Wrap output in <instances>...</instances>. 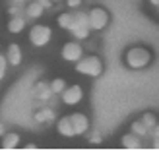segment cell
I'll use <instances>...</instances> for the list:
<instances>
[{
  "instance_id": "1",
  "label": "cell",
  "mask_w": 159,
  "mask_h": 151,
  "mask_svg": "<svg viewBox=\"0 0 159 151\" xmlns=\"http://www.w3.org/2000/svg\"><path fill=\"white\" fill-rule=\"evenodd\" d=\"M152 60H153L152 51L146 49V47H140V45L130 47V49L124 52V62L130 70H142V68L152 64Z\"/></svg>"
},
{
  "instance_id": "2",
  "label": "cell",
  "mask_w": 159,
  "mask_h": 151,
  "mask_svg": "<svg viewBox=\"0 0 159 151\" xmlns=\"http://www.w3.org/2000/svg\"><path fill=\"white\" fill-rule=\"evenodd\" d=\"M76 72L89 76V78H99L103 74V60L97 54H89V56H82L76 62Z\"/></svg>"
},
{
  "instance_id": "3",
  "label": "cell",
  "mask_w": 159,
  "mask_h": 151,
  "mask_svg": "<svg viewBox=\"0 0 159 151\" xmlns=\"http://www.w3.org/2000/svg\"><path fill=\"white\" fill-rule=\"evenodd\" d=\"M70 33H72L76 39H87L89 37V31H91V25H89V16L85 12H76L74 14V21L70 25Z\"/></svg>"
},
{
  "instance_id": "4",
  "label": "cell",
  "mask_w": 159,
  "mask_h": 151,
  "mask_svg": "<svg viewBox=\"0 0 159 151\" xmlns=\"http://www.w3.org/2000/svg\"><path fill=\"white\" fill-rule=\"evenodd\" d=\"M87 16H89V25L93 31H101V29H105L109 25V21H111V16L109 12L105 10V8H91L89 12H87Z\"/></svg>"
},
{
  "instance_id": "5",
  "label": "cell",
  "mask_w": 159,
  "mask_h": 151,
  "mask_svg": "<svg viewBox=\"0 0 159 151\" xmlns=\"http://www.w3.org/2000/svg\"><path fill=\"white\" fill-rule=\"evenodd\" d=\"M51 37H52V31L49 25H39L37 23L29 29V41L33 47H45L51 41Z\"/></svg>"
},
{
  "instance_id": "6",
  "label": "cell",
  "mask_w": 159,
  "mask_h": 151,
  "mask_svg": "<svg viewBox=\"0 0 159 151\" xmlns=\"http://www.w3.org/2000/svg\"><path fill=\"white\" fill-rule=\"evenodd\" d=\"M84 56V47L80 45L78 41H70L66 43L64 47H62V58H64L66 62H76Z\"/></svg>"
},
{
  "instance_id": "7",
  "label": "cell",
  "mask_w": 159,
  "mask_h": 151,
  "mask_svg": "<svg viewBox=\"0 0 159 151\" xmlns=\"http://www.w3.org/2000/svg\"><path fill=\"white\" fill-rule=\"evenodd\" d=\"M60 97L64 105H78L84 99V89H82V85H70L60 93Z\"/></svg>"
},
{
  "instance_id": "8",
  "label": "cell",
  "mask_w": 159,
  "mask_h": 151,
  "mask_svg": "<svg viewBox=\"0 0 159 151\" xmlns=\"http://www.w3.org/2000/svg\"><path fill=\"white\" fill-rule=\"evenodd\" d=\"M72 118V124H74V130H76V136H84V134L89 130V118L82 113H74L70 114Z\"/></svg>"
},
{
  "instance_id": "9",
  "label": "cell",
  "mask_w": 159,
  "mask_h": 151,
  "mask_svg": "<svg viewBox=\"0 0 159 151\" xmlns=\"http://www.w3.org/2000/svg\"><path fill=\"white\" fill-rule=\"evenodd\" d=\"M142 140H144V138H140L138 134L128 132V134H124V136H122L120 144H122L124 149H142Z\"/></svg>"
},
{
  "instance_id": "10",
  "label": "cell",
  "mask_w": 159,
  "mask_h": 151,
  "mask_svg": "<svg viewBox=\"0 0 159 151\" xmlns=\"http://www.w3.org/2000/svg\"><path fill=\"white\" fill-rule=\"evenodd\" d=\"M57 130L58 134H62V136H66V138H72L76 136V130H74V124H72V118L70 116H62L58 124H57Z\"/></svg>"
},
{
  "instance_id": "11",
  "label": "cell",
  "mask_w": 159,
  "mask_h": 151,
  "mask_svg": "<svg viewBox=\"0 0 159 151\" xmlns=\"http://www.w3.org/2000/svg\"><path fill=\"white\" fill-rule=\"evenodd\" d=\"M6 58H8V64L10 66H20L21 64V51H20V45H8V52H6Z\"/></svg>"
},
{
  "instance_id": "12",
  "label": "cell",
  "mask_w": 159,
  "mask_h": 151,
  "mask_svg": "<svg viewBox=\"0 0 159 151\" xmlns=\"http://www.w3.org/2000/svg\"><path fill=\"white\" fill-rule=\"evenodd\" d=\"M35 95L41 101H47V99H51L52 97V87H51V83H45V82H39L37 85H35Z\"/></svg>"
},
{
  "instance_id": "13",
  "label": "cell",
  "mask_w": 159,
  "mask_h": 151,
  "mask_svg": "<svg viewBox=\"0 0 159 151\" xmlns=\"http://www.w3.org/2000/svg\"><path fill=\"white\" fill-rule=\"evenodd\" d=\"M23 27H25V20L20 18V16H14V18L8 21V31H10V33H14V35L21 33Z\"/></svg>"
},
{
  "instance_id": "14",
  "label": "cell",
  "mask_w": 159,
  "mask_h": 151,
  "mask_svg": "<svg viewBox=\"0 0 159 151\" xmlns=\"http://www.w3.org/2000/svg\"><path fill=\"white\" fill-rule=\"evenodd\" d=\"M45 10H47V8H45V6L37 0V2H29V6L25 8V14L29 16V18L37 20V18H41V14H43Z\"/></svg>"
},
{
  "instance_id": "15",
  "label": "cell",
  "mask_w": 159,
  "mask_h": 151,
  "mask_svg": "<svg viewBox=\"0 0 159 151\" xmlns=\"http://www.w3.org/2000/svg\"><path fill=\"white\" fill-rule=\"evenodd\" d=\"M20 144V136L18 134H4V140H2V147L4 149H16Z\"/></svg>"
},
{
  "instance_id": "16",
  "label": "cell",
  "mask_w": 159,
  "mask_h": 151,
  "mask_svg": "<svg viewBox=\"0 0 159 151\" xmlns=\"http://www.w3.org/2000/svg\"><path fill=\"white\" fill-rule=\"evenodd\" d=\"M130 132H134V134H138L140 138H148L149 136V128L142 122V120H136V122H132L130 124Z\"/></svg>"
},
{
  "instance_id": "17",
  "label": "cell",
  "mask_w": 159,
  "mask_h": 151,
  "mask_svg": "<svg viewBox=\"0 0 159 151\" xmlns=\"http://www.w3.org/2000/svg\"><path fill=\"white\" fill-rule=\"evenodd\" d=\"M52 118H54V113L51 109H43V110H39V113L35 114L37 122H49V120H52Z\"/></svg>"
},
{
  "instance_id": "18",
  "label": "cell",
  "mask_w": 159,
  "mask_h": 151,
  "mask_svg": "<svg viewBox=\"0 0 159 151\" xmlns=\"http://www.w3.org/2000/svg\"><path fill=\"white\" fill-rule=\"evenodd\" d=\"M140 120L144 122V124L148 126L149 130H152V128H155V126H157V116H155L153 113H144V114H142V118H140Z\"/></svg>"
},
{
  "instance_id": "19",
  "label": "cell",
  "mask_w": 159,
  "mask_h": 151,
  "mask_svg": "<svg viewBox=\"0 0 159 151\" xmlns=\"http://www.w3.org/2000/svg\"><path fill=\"white\" fill-rule=\"evenodd\" d=\"M72 21H74V14H60L58 16V25L62 29H70Z\"/></svg>"
},
{
  "instance_id": "20",
  "label": "cell",
  "mask_w": 159,
  "mask_h": 151,
  "mask_svg": "<svg viewBox=\"0 0 159 151\" xmlns=\"http://www.w3.org/2000/svg\"><path fill=\"white\" fill-rule=\"evenodd\" d=\"M51 87H52V93H62L68 85H66V82L62 78H54L52 82H51Z\"/></svg>"
},
{
  "instance_id": "21",
  "label": "cell",
  "mask_w": 159,
  "mask_h": 151,
  "mask_svg": "<svg viewBox=\"0 0 159 151\" xmlns=\"http://www.w3.org/2000/svg\"><path fill=\"white\" fill-rule=\"evenodd\" d=\"M149 138H152V145H153V149H159V122H157L155 128L149 130Z\"/></svg>"
},
{
  "instance_id": "22",
  "label": "cell",
  "mask_w": 159,
  "mask_h": 151,
  "mask_svg": "<svg viewBox=\"0 0 159 151\" xmlns=\"http://www.w3.org/2000/svg\"><path fill=\"white\" fill-rule=\"evenodd\" d=\"M6 64H8V58L0 54V74H2V76H4V72H6Z\"/></svg>"
},
{
  "instance_id": "23",
  "label": "cell",
  "mask_w": 159,
  "mask_h": 151,
  "mask_svg": "<svg viewBox=\"0 0 159 151\" xmlns=\"http://www.w3.org/2000/svg\"><path fill=\"white\" fill-rule=\"evenodd\" d=\"M89 141H91V144H101V136H99V134H97V132H95V134H93V136L89 138Z\"/></svg>"
},
{
  "instance_id": "24",
  "label": "cell",
  "mask_w": 159,
  "mask_h": 151,
  "mask_svg": "<svg viewBox=\"0 0 159 151\" xmlns=\"http://www.w3.org/2000/svg\"><path fill=\"white\" fill-rule=\"evenodd\" d=\"M66 4H68L70 8H78L80 4H82V0H66Z\"/></svg>"
},
{
  "instance_id": "25",
  "label": "cell",
  "mask_w": 159,
  "mask_h": 151,
  "mask_svg": "<svg viewBox=\"0 0 159 151\" xmlns=\"http://www.w3.org/2000/svg\"><path fill=\"white\" fill-rule=\"evenodd\" d=\"M39 2H41L45 8H51V6H52V0H39Z\"/></svg>"
},
{
  "instance_id": "26",
  "label": "cell",
  "mask_w": 159,
  "mask_h": 151,
  "mask_svg": "<svg viewBox=\"0 0 159 151\" xmlns=\"http://www.w3.org/2000/svg\"><path fill=\"white\" fill-rule=\"evenodd\" d=\"M149 4H152L153 8H159V0H149Z\"/></svg>"
},
{
  "instance_id": "27",
  "label": "cell",
  "mask_w": 159,
  "mask_h": 151,
  "mask_svg": "<svg viewBox=\"0 0 159 151\" xmlns=\"http://www.w3.org/2000/svg\"><path fill=\"white\" fill-rule=\"evenodd\" d=\"M10 14L12 16H18V8H10Z\"/></svg>"
},
{
  "instance_id": "28",
  "label": "cell",
  "mask_w": 159,
  "mask_h": 151,
  "mask_svg": "<svg viewBox=\"0 0 159 151\" xmlns=\"http://www.w3.org/2000/svg\"><path fill=\"white\" fill-rule=\"evenodd\" d=\"M0 136H4V126H2V122H0Z\"/></svg>"
},
{
  "instance_id": "29",
  "label": "cell",
  "mask_w": 159,
  "mask_h": 151,
  "mask_svg": "<svg viewBox=\"0 0 159 151\" xmlns=\"http://www.w3.org/2000/svg\"><path fill=\"white\" fill-rule=\"evenodd\" d=\"M12 2H16V4H21V2H23V0H12Z\"/></svg>"
},
{
  "instance_id": "30",
  "label": "cell",
  "mask_w": 159,
  "mask_h": 151,
  "mask_svg": "<svg viewBox=\"0 0 159 151\" xmlns=\"http://www.w3.org/2000/svg\"><path fill=\"white\" fill-rule=\"evenodd\" d=\"M52 2H60V0H52Z\"/></svg>"
},
{
  "instance_id": "31",
  "label": "cell",
  "mask_w": 159,
  "mask_h": 151,
  "mask_svg": "<svg viewBox=\"0 0 159 151\" xmlns=\"http://www.w3.org/2000/svg\"><path fill=\"white\" fill-rule=\"evenodd\" d=\"M0 79H2V74H0Z\"/></svg>"
}]
</instances>
